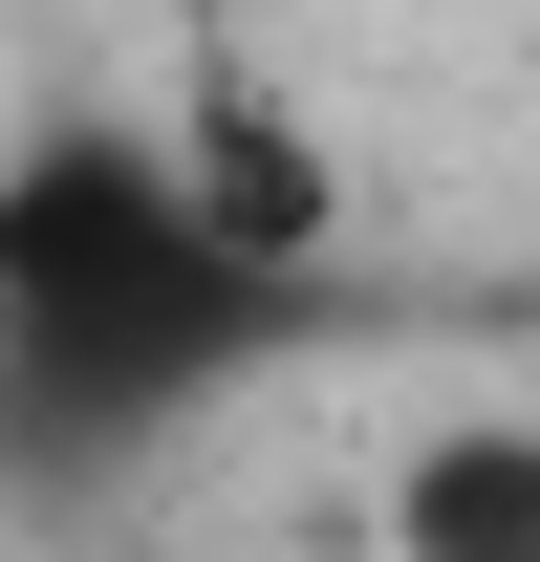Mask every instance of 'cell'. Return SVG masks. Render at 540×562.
Returning a JSON list of instances; mask_svg holds the SVG:
<instances>
[{"mask_svg":"<svg viewBox=\"0 0 540 562\" xmlns=\"http://www.w3.org/2000/svg\"><path fill=\"white\" fill-rule=\"evenodd\" d=\"M151 195H173V238L260 303V281H325V260H346L368 173H346V131L303 109V66H281V44H195V66H173V109H151Z\"/></svg>","mask_w":540,"mask_h":562,"instance_id":"obj_1","label":"cell"},{"mask_svg":"<svg viewBox=\"0 0 540 562\" xmlns=\"http://www.w3.org/2000/svg\"><path fill=\"white\" fill-rule=\"evenodd\" d=\"M519 66H540V0H519Z\"/></svg>","mask_w":540,"mask_h":562,"instance_id":"obj_3","label":"cell"},{"mask_svg":"<svg viewBox=\"0 0 540 562\" xmlns=\"http://www.w3.org/2000/svg\"><path fill=\"white\" fill-rule=\"evenodd\" d=\"M368 541H390V562H540V412H432V432H390Z\"/></svg>","mask_w":540,"mask_h":562,"instance_id":"obj_2","label":"cell"}]
</instances>
